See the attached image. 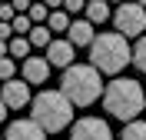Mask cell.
<instances>
[{"label":"cell","mask_w":146,"mask_h":140,"mask_svg":"<svg viewBox=\"0 0 146 140\" xmlns=\"http://www.w3.org/2000/svg\"><path fill=\"white\" fill-rule=\"evenodd\" d=\"M103 107H106L110 117L129 123L136 120L139 113L146 110V93L139 87V80H129V77H116L103 87Z\"/></svg>","instance_id":"cell-1"},{"label":"cell","mask_w":146,"mask_h":140,"mask_svg":"<svg viewBox=\"0 0 146 140\" xmlns=\"http://www.w3.org/2000/svg\"><path fill=\"white\" fill-rule=\"evenodd\" d=\"M60 90L70 97L73 107H90V103L100 100V93H103L100 70H96L93 64H70V67H63Z\"/></svg>","instance_id":"cell-2"},{"label":"cell","mask_w":146,"mask_h":140,"mask_svg":"<svg viewBox=\"0 0 146 140\" xmlns=\"http://www.w3.org/2000/svg\"><path fill=\"white\" fill-rule=\"evenodd\" d=\"M30 117H33L46 133H60L73 120V103L63 90H40L30 100Z\"/></svg>","instance_id":"cell-3"},{"label":"cell","mask_w":146,"mask_h":140,"mask_svg":"<svg viewBox=\"0 0 146 140\" xmlns=\"http://www.w3.org/2000/svg\"><path fill=\"white\" fill-rule=\"evenodd\" d=\"M133 60V47L126 44L123 33H100V37H93L90 44V64L100 70V74H119L123 67Z\"/></svg>","instance_id":"cell-4"},{"label":"cell","mask_w":146,"mask_h":140,"mask_svg":"<svg viewBox=\"0 0 146 140\" xmlns=\"http://www.w3.org/2000/svg\"><path fill=\"white\" fill-rule=\"evenodd\" d=\"M113 27L123 37H143L146 33V7H139L136 0H123L116 10H113Z\"/></svg>","instance_id":"cell-5"},{"label":"cell","mask_w":146,"mask_h":140,"mask_svg":"<svg viewBox=\"0 0 146 140\" xmlns=\"http://www.w3.org/2000/svg\"><path fill=\"white\" fill-rule=\"evenodd\" d=\"M70 140H113V130L100 117H80L70 130Z\"/></svg>","instance_id":"cell-6"},{"label":"cell","mask_w":146,"mask_h":140,"mask_svg":"<svg viewBox=\"0 0 146 140\" xmlns=\"http://www.w3.org/2000/svg\"><path fill=\"white\" fill-rule=\"evenodd\" d=\"M0 100L7 103V110H20V107H30V84L27 80H0Z\"/></svg>","instance_id":"cell-7"},{"label":"cell","mask_w":146,"mask_h":140,"mask_svg":"<svg viewBox=\"0 0 146 140\" xmlns=\"http://www.w3.org/2000/svg\"><path fill=\"white\" fill-rule=\"evenodd\" d=\"M46 137H50V133H46L33 117H27V120H13L7 127V133H3V140H46Z\"/></svg>","instance_id":"cell-8"},{"label":"cell","mask_w":146,"mask_h":140,"mask_svg":"<svg viewBox=\"0 0 146 140\" xmlns=\"http://www.w3.org/2000/svg\"><path fill=\"white\" fill-rule=\"evenodd\" d=\"M73 57H76V47H73L66 37L46 44V64H50V67H70Z\"/></svg>","instance_id":"cell-9"},{"label":"cell","mask_w":146,"mask_h":140,"mask_svg":"<svg viewBox=\"0 0 146 140\" xmlns=\"http://www.w3.org/2000/svg\"><path fill=\"white\" fill-rule=\"evenodd\" d=\"M93 37H96V27H93L90 20H70V27H66V40H70L73 47H90Z\"/></svg>","instance_id":"cell-10"},{"label":"cell","mask_w":146,"mask_h":140,"mask_svg":"<svg viewBox=\"0 0 146 140\" xmlns=\"http://www.w3.org/2000/svg\"><path fill=\"white\" fill-rule=\"evenodd\" d=\"M46 77H50L46 57H33L30 54L27 60H23V80H27V84H46Z\"/></svg>","instance_id":"cell-11"},{"label":"cell","mask_w":146,"mask_h":140,"mask_svg":"<svg viewBox=\"0 0 146 140\" xmlns=\"http://www.w3.org/2000/svg\"><path fill=\"white\" fill-rule=\"evenodd\" d=\"M110 17H113L110 13V0H86V20H90L93 27L96 23H106Z\"/></svg>","instance_id":"cell-12"},{"label":"cell","mask_w":146,"mask_h":140,"mask_svg":"<svg viewBox=\"0 0 146 140\" xmlns=\"http://www.w3.org/2000/svg\"><path fill=\"white\" fill-rule=\"evenodd\" d=\"M27 40H30V47H43V50H46V44L53 40V33H50V27H46V23H33V27H30V33H27Z\"/></svg>","instance_id":"cell-13"},{"label":"cell","mask_w":146,"mask_h":140,"mask_svg":"<svg viewBox=\"0 0 146 140\" xmlns=\"http://www.w3.org/2000/svg\"><path fill=\"white\" fill-rule=\"evenodd\" d=\"M30 50H33V47H30V40L20 37V33H13V37L7 40V54H10V57H23V60H27Z\"/></svg>","instance_id":"cell-14"},{"label":"cell","mask_w":146,"mask_h":140,"mask_svg":"<svg viewBox=\"0 0 146 140\" xmlns=\"http://www.w3.org/2000/svg\"><path fill=\"white\" fill-rule=\"evenodd\" d=\"M46 27H50V33H66V27H70V13H66V10H50Z\"/></svg>","instance_id":"cell-15"},{"label":"cell","mask_w":146,"mask_h":140,"mask_svg":"<svg viewBox=\"0 0 146 140\" xmlns=\"http://www.w3.org/2000/svg\"><path fill=\"white\" fill-rule=\"evenodd\" d=\"M119 140H146V120H129L126 127H123V137Z\"/></svg>","instance_id":"cell-16"},{"label":"cell","mask_w":146,"mask_h":140,"mask_svg":"<svg viewBox=\"0 0 146 140\" xmlns=\"http://www.w3.org/2000/svg\"><path fill=\"white\" fill-rule=\"evenodd\" d=\"M133 64H136L139 74H146V33L136 40V47H133Z\"/></svg>","instance_id":"cell-17"},{"label":"cell","mask_w":146,"mask_h":140,"mask_svg":"<svg viewBox=\"0 0 146 140\" xmlns=\"http://www.w3.org/2000/svg\"><path fill=\"white\" fill-rule=\"evenodd\" d=\"M27 17L33 20V23H46V17H50V7H46L43 0H36V3H30V10H27Z\"/></svg>","instance_id":"cell-18"},{"label":"cell","mask_w":146,"mask_h":140,"mask_svg":"<svg viewBox=\"0 0 146 140\" xmlns=\"http://www.w3.org/2000/svg\"><path fill=\"white\" fill-rule=\"evenodd\" d=\"M10 27H13V33H20V37H27L30 27H33V20L27 17V13H17V17L10 20Z\"/></svg>","instance_id":"cell-19"},{"label":"cell","mask_w":146,"mask_h":140,"mask_svg":"<svg viewBox=\"0 0 146 140\" xmlns=\"http://www.w3.org/2000/svg\"><path fill=\"white\" fill-rule=\"evenodd\" d=\"M13 74H17V64H13V57H0V80H10Z\"/></svg>","instance_id":"cell-20"},{"label":"cell","mask_w":146,"mask_h":140,"mask_svg":"<svg viewBox=\"0 0 146 140\" xmlns=\"http://www.w3.org/2000/svg\"><path fill=\"white\" fill-rule=\"evenodd\" d=\"M63 10H66V13L73 17V13H80V10H86V0H63Z\"/></svg>","instance_id":"cell-21"},{"label":"cell","mask_w":146,"mask_h":140,"mask_svg":"<svg viewBox=\"0 0 146 140\" xmlns=\"http://www.w3.org/2000/svg\"><path fill=\"white\" fill-rule=\"evenodd\" d=\"M13 17H17L13 3H0V20H13Z\"/></svg>","instance_id":"cell-22"},{"label":"cell","mask_w":146,"mask_h":140,"mask_svg":"<svg viewBox=\"0 0 146 140\" xmlns=\"http://www.w3.org/2000/svg\"><path fill=\"white\" fill-rule=\"evenodd\" d=\"M13 37V27H10V20H0V40H10Z\"/></svg>","instance_id":"cell-23"},{"label":"cell","mask_w":146,"mask_h":140,"mask_svg":"<svg viewBox=\"0 0 146 140\" xmlns=\"http://www.w3.org/2000/svg\"><path fill=\"white\" fill-rule=\"evenodd\" d=\"M10 3H13L17 13H27V10H30V0H10Z\"/></svg>","instance_id":"cell-24"},{"label":"cell","mask_w":146,"mask_h":140,"mask_svg":"<svg viewBox=\"0 0 146 140\" xmlns=\"http://www.w3.org/2000/svg\"><path fill=\"white\" fill-rule=\"evenodd\" d=\"M43 3H46L50 10H63V0H43Z\"/></svg>","instance_id":"cell-25"},{"label":"cell","mask_w":146,"mask_h":140,"mask_svg":"<svg viewBox=\"0 0 146 140\" xmlns=\"http://www.w3.org/2000/svg\"><path fill=\"white\" fill-rule=\"evenodd\" d=\"M3 120H7V103L0 100V123H3Z\"/></svg>","instance_id":"cell-26"},{"label":"cell","mask_w":146,"mask_h":140,"mask_svg":"<svg viewBox=\"0 0 146 140\" xmlns=\"http://www.w3.org/2000/svg\"><path fill=\"white\" fill-rule=\"evenodd\" d=\"M0 57H10L7 54V40H0Z\"/></svg>","instance_id":"cell-27"},{"label":"cell","mask_w":146,"mask_h":140,"mask_svg":"<svg viewBox=\"0 0 146 140\" xmlns=\"http://www.w3.org/2000/svg\"><path fill=\"white\" fill-rule=\"evenodd\" d=\"M136 3H139V7H146V0H136Z\"/></svg>","instance_id":"cell-28"},{"label":"cell","mask_w":146,"mask_h":140,"mask_svg":"<svg viewBox=\"0 0 146 140\" xmlns=\"http://www.w3.org/2000/svg\"><path fill=\"white\" fill-rule=\"evenodd\" d=\"M0 3H10V0H0Z\"/></svg>","instance_id":"cell-29"},{"label":"cell","mask_w":146,"mask_h":140,"mask_svg":"<svg viewBox=\"0 0 146 140\" xmlns=\"http://www.w3.org/2000/svg\"><path fill=\"white\" fill-rule=\"evenodd\" d=\"M30 3H36V0H30Z\"/></svg>","instance_id":"cell-30"},{"label":"cell","mask_w":146,"mask_h":140,"mask_svg":"<svg viewBox=\"0 0 146 140\" xmlns=\"http://www.w3.org/2000/svg\"><path fill=\"white\" fill-rule=\"evenodd\" d=\"M119 3H123V0H119Z\"/></svg>","instance_id":"cell-31"},{"label":"cell","mask_w":146,"mask_h":140,"mask_svg":"<svg viewBox=\"0 0 146 140\" xmlns=\"http://www.w3.org/2000/svg\"><path fill=\"white\" fill-rule=\"evenodd\" d=\"M0 140H3V137H0Z\"/></svg>","instance_id":"cell-32"}]
</instances>
